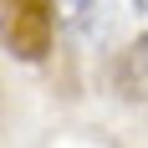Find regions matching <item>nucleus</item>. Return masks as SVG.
Wrapping results in <instances>:
<instances>
[{
  "label": "nucleus",
  "mask_w": 148,
  "mask_h": 148,
  "mask_svg": "<svg viewBox=\"0 0 148 148\" xmlns=\"http://www.w3.org/2000/svg\"><path fill=\"white\" fill-rule=\"evenodd\" d=\"M0 41L15 61H41L56 41V0H0Z\"/></svg>",
  "instance_id": "obj_1"
},
{
  "label": "nucleus",
  "mask_w": 148,
  "mask_h": 148,
  "mask_svg": "<svg viewBox=\"0 0 148 148\" xmlns=\"http://www.w3.org/2000/svg\"><path fill=\"white\" fill-rule=\"evenodd\" d=\"M133 5H138V15H148V0H133Z\"/></svg>",
  "instance_id": "obj_3"
},
{
  "label": "nucleus",
  "mask_w": 148,
  "mask_h": 148,
  "mask_svg": "<svg viewBox=\"0 0 148 148\" xmlns=\"http://www.w3.org/2000/svg\"><path fill=\"white\" fill-rule=\"evenodd\" d=\"M112 87L123 97H148V36H138L133 46H123L112 61Z\"/></svg>",
  "instance_id": "obj_2"
}]
</instances>
